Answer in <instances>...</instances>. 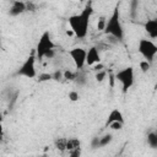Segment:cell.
I'll list each match as a JSON object with an SVG mask.
<instances>
[{"instance_id": "cell-1", "label": "cell", "mask_w": 157, "mask_h": 157, "mask_svg": "<svg viewBox=\"0 0 157 157\" xmlns=\"http://www.w3.org/2000/svg\"><path fill=\"white\" fill-rule=\"evenodd\" d=\"M92 15H93L92 1H88V2L86 4V6L82 9L81 12L69 16L67 23H69L71 31L74 32V34H75L77 38L83 39V38L87 36Z\"/></svg>"}, {"instance_id": "cell-2", "label": "cell", "mask_w": 157, "mask_h": 157, "mask_svg": "<svg viewBox=\"0 0 157 157\" xmlns=\"http://www.w3.org/2000/svg\"><path fill=\"white\" fill-rule=\"evenodd\" d=\"M103 31L105 34L113 37L117 40H120V42L124 40V27H123L121 20H120L119 4H117V6L114 7L110 17L105 20V25H104Z\"/></svg>"}, {"instance_id": "cell-3", "label": "cell", "mask_w": 157, "mask_h": 157, "mask_svg": "<svg viewBox=\"0 0 157 157\" xmlns=\"http://www.w3.org/2000/svg\"><path fill=\"white\" fill-rule=\"evenodd\" d=\"M55 43L52 39V36L49 31H45L39 37V40L34 48V53L38 60H42L43 58L53 59L55 56Z\"/></svg>"}, {"instance_id": "cell-4", "label": "cell", "mask_w": 157, "mask_h": 157, "mask_svg": "<svg viewBox=\"0 0 157 157\" xmlns=\"http://www.w3.org/2000/svg\"><path fill=\"white\" fill-rule=\"evenodd\" d=\"M115 81H118L121 86V91L124 93H126L134 85L135 82V72H134V67L132 66H126L120 69L118 72H115L114 75Z\"/></svg>"}, {"instance_id": "cell-5", "label": "cell", "mask_w": 157, "mask_h": 157, "mask_svg": "<svg viewBox=\"0 0 157 157\" xmlns=\"http://www.w3.org/2000/svg\"><path fill=\"white\" fill-rule=\"evenodd\" d=\"M36 53L34 50L31 52V54L26 58V60L22 63V65L16 70L15 76H22L27 78H34L37 77V70H36Z\"/></svg>"}, {"instance_id": "cell-6", "label": "cell", "mask_w": 157, "mask_h": 157, "mask_svg": "<svg viewBox=\"0 0 157 157\" xmlns=\"http://www.w3.org/2000/svg\"><path fill=\"white\" fill-rule=\"evenodd\" d=\"M137 52L141 54V56L145 60H147L152 64V61L155 60V56L157 54V45L155 44V42L152 39L141 38L137 43Z\"/></svg>"}, {"instance_id": "cell-7", "label": "cell", "mask_w": 157, "mask_h": 157, "mask_svg": "<svg viewBox=\"0 0 157 157\" xmlns=\"http://www.w3.org/2000/svg\"><path fill=\"white\" fill-rule=\"evenodd\" d=\"M86 53L87 50L81 47H75L69 50V55L76 67V70H82L86 65Z\"/></svg>"}, {"instance_id": "cell-8", "label": "cell", "mask_w": 157, "mask_h": 157, "mask_svg": "<svg viewBox=\"0 0 157 157\" xmlns=\"http://www.w3.org/2000/svg\"><path fill=\"white\" fill-rule=\"evenodd\" d=\"M101 63V55L97 47H91L86 53V64L88 66H93L94 64Z\"/></svg>"}, {"instance_id": "cell-9", "label": "cell", "mask_w": 157, "mask_h": 157, "mask_svg": "<svg viewBox=\"0 0 157 157\" xmlns=\"http://www.w3.org/2000/svg\"><path fill=\"white\" fill-rule=\"evenodd\" d=\"M23 12H26V2L22 0H13L11 2L10 9H9V15L15 17V16H18Z\"/></svg>"}, {"instance_id": "cell-10", "label": "cell", "mask_w": 157, "mask_h": 157, "mask_svg": "<svg viewBox=\"0 0 157 157\" xmlns=\"http://www.w3.org/2000/svg\"><path fill=\"white\" fill-rule=\"evenodd\" d=\"M145 31L150 36L151 39L157 38V18H150L145 22Z\"/></svg>"}, {"instance_id": "cell-11", "label": "cell", "mask_w": 157, "mask_h": 157, "mask_svg": "<svg viewBox=\"0 0 157 157\" xmlns=\"http://www.w3.org/2000/svg\"><path fill=\"white\" fill-rule=\"evenodd\" d=\"M112 121H119V123H123L124 124V115H123V113L118 109V108H114V109H112L110 110V113L108 114V117H107V120H105V125H108V124H110Z\"/></svg>"}, {"instance_id": "cell-12", "label": "cell", "mask_w": 157, "mask_h": 157, "mask_svg": "<svg viewBox=\"0 0 157 157\" xmlns=\"http://www.w3.org/2000/svg\"><path fill=\"white\" fill-rule=\"evenodd\" d=\"M112 141H113V135H112V134H104L103 136L99 137L98 146H99V147H105V146H108Z\"/></svg>"}, {"instance_id": "cell-13", "label": "cell", "mask_w": 157, "mask_h": 157, "mask_svg": "<svg viewBox=\"0 0 157 157\" xmlns=\"http://www.w3.org/2000/svg\"><path fill=\"white\" fill-rule=\"evenodd\" d=\"M76 148H80V140L77 139H69L66 140V150L69 152L76 150Z\"/></svg>"}, {"instance_id": "cell-14", "label": "cell", "mask_w": 157, "mask_h": 157, "mask_svg": "<svg viewBox=\"0 0 157 157\" xmlns=\"http://www.w3.org/2000/svg\"><path fill=\"white\" fill-rule=\"evenodd\" d=\"M147 144L152 148H157V132L156 131H150L147 134Z\"/></svg>"}, {"instance_id": "cell-15", "label": "cell", "mask_w": 157, "mask_h": 157, "mask_svg": "<svg viewBox=\"0 0 157 157\" xmlns=\"http://www.w3.org/2000/svg\"><path fill=\"white\" fill-rule=\"evenodd\" d=\"M76 75H77V71H71V70L63 71V78H65L67 81H75Z\"/></svg>"}, {"instance_id": "cell-16", "label": "cell", "mask_w": 157, "mask_h": 157, "mask_svg": "<svg viewBox=\"0 0 157 157\" xmlns=\"http://www.w3.org/2000/svg\"><path fill=\"white\" fill-rule=\"evenodd\" d=\"M52 80V74L50 72H42L37 76V81L38 82H47Z\"/></svg>"}, {"instance_id": "cell-17", "label": "cell", "mask_w": 157, "mask_h": 157, "mask_svg": "<svg viewBox=\"0 0 157 157\" xmlns=\"http://www.w3.org/2000/svg\"><path fill=\"white\" fill-rule=\"evenodd\" d=\"M66 140L67 139H63V137H59L56 141H55V147L60 151H64L66 150Z\"/></svg>"}, {"instance_id": "cell-18", "label": "cell", "mask_w": 157, "mask_h": 157, "mask_svg": "<svg viewBox=\"0 0 157 157\" xmlns=\"http://www.w3.org/2000/svg\"><path fill=\"white\" fill-rule=\"evenodd\" d=\"M94 77H96V81H97V82H102V81H104V78L107 77V71H105L104 69L98 70V71H96Z\"/></svg>"}, {"instance_id": "cell-19", "label": "cell", "mask_w": 157, "mask_h": 157, "mask_svg": "<svg viewBox=\"0 0 157 157\" xmlns=\"http://www.w3.org/2000/svg\"><path fill=\"white\" fill-rule=\"evenodd\" d=\"M140 69H141V71L142 72H147L150 69H151V63L150 61H147V60H141L140 61Z\"/></svg>"}, {"instance_id": "cell-20", "label": "cell", "mask_w": 157, "mask_h": 157, "mask_svg": "<svg viewBox=\"0 0 157 157\" xmlns=\"http://www.w3.org/2000/svg\"><path fill=\"white\" fill-rule=\"evenodd\" d=\"M67 97H69V99L72 101V102H77V101L80 99V94H78L77 91H70L69 94H67Z\"/></svg>"}, {"instance_id": "cell-21", "label": "cell", "mask_w": 157, "mask_h": 157, "mask_svg": "<svg viewBox=\"0 0 157 157\" xmlns=\"http://www.w3.org/2000/svg\"><path fill=\"white\" fill-rule=\"evenodd\" d=\"M123 123H119V121H112L110 124H108L107 126H109L112 130H121L123 129Z\"/></svg>"}, {"instance_id": "cell-22", "label": "cell", "mask_w": 157, "mask_h": 157, "mask_svg": "<svg viewBox=\"0 0 157 157\" xmlns=\"http://www.w3.org/2000/svg\"><path fill=\"white\" fill-rule=\"evenodd\" d=\"M63 78V71L61 70H56L52 74V80H55V81H59Z\"/></svg>"}, {"instance_id": "cell-23", "label": "cell", "mask_w": 157, "mask_h": 157, "mask_svg": "<svg viewBox=\"0 0 157 157\" xmlns=\"http://www.w3.org/2000/svg\"><path fill=\"white\" fill-rule=\"evenodd\" d=\"M104 25H105V18H104V17H101V18L98 20V23H97V28H98L99 31H103V28H104Z\"/></svg>"}, {"instance_id": "cell-24", "label": "cell", "mask_w": 157, "mask_h": 157, "mask_svg": "<svg viewBox=\"0 0 157 157\" xmlns=\"http://www.w3.org/2000/svg\"><path fill=\"white\" fill-rule=\"evenodd\" d=\"M98 141H99V137H93L92 139V141H91V146H92V148H99V146H98Z\"/></svg>"}, {"instance_id": "cell-25", "label": "cell", "mask_w": 157, "mask_h": 157, "mask_svg": "<svg viewBox=\"0 0 157 157\" xmlns=\"http://www.w3.org/2000/svg\"><path fill=\"white\" fill-rule=\"evenodd\" d=\"M2 134H4V128H2V119L0 117V137L2 136Z\"/></svg>"}, {"instance_id": "cell-26", "label": "cell", "mask_w": 157, "mask_h": 157, "mask_svg": "<svg viewBox=\"0 0 157 157\" xmlns=\"http://www.w3.org/2000/svg\"><path fill=\"white\" fill-rule=\"evenodd\" d=\"M77 1H80V2H85L86 0H77Z\"/></svg>"}, {"instance_id": "cell-27", "label": "cell", "mask_w": 157, "mask_h": 157, "mask_svg": "<svg viewBox=\"0 0 157 157\" xmlns=\"http://www.w3.org/2000/svg\"><path fill=\"white\" fill-rule=\"evenodd\" d=\"M0 48H1V37H0Z\"/></svg>"}]
</instances>
